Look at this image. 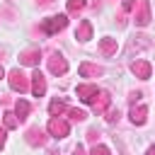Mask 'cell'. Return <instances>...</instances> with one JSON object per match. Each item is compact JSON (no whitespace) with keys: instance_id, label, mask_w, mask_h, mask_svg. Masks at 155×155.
Here are the masks:
<instances>
[{"instance_id":"cell-21","label":"cell","mask_w":155,"mask_h":155,"mask_svg":"<svg viewBox=\"0 0 155 155\" xmlns=\"http://www.w3.org/2000/svg\"><path fill=\"white\" fill-rule=\"evenodd\" d=\"M92 155H109V148H104V145H94V148H92Z\"/></svg>"},{"instance_id":"cell-23","label":"cell","mask_w":155,"mask_h":155,"mask_svg":"<svg viewBox=\"0 0 155 155\" xmlns=\"http://www.w3.org/2000/svg\"><path fill=\"white\" fill-rule=\"evenodd\" d=\"M5 136H7V128H0V148L5 145Z\"/></svg>"},{"instance_id":"cell-7","label":"cell","mask_w":155,"mask_h":155,"mask_svg":"<svg viewBox=\"0 0 155 155\" xmlns=\"http://www.w3.org/2000/svg\"><path fill=\"white\" fill-rule=\"evenodd\" d=\"M29 87H31V92H34L36 97H41V94L46 92V80H44V75H41L39 70L31 73V85H29Z\"/></svg>"},{"instance_id":"cell-18","label":"cell","mask_w":155,"mask_h":155,"mask_svg":"<svg viewBox=\"0 0 155 155\" xmlns=\"http://www.w3.org/2000/svg\"><path fill=\"white\" fill-rule=\"evenodd\" d=\"M15 126H19V119L7 111V114H5V128H15Z\"/></svg>"},{"instance_id":"cell-13","label":"cell","mask_w":155,"mask_h":155,"mask_svg":"<svg viewBox=\"0 0 155 155\" xmlns=\"http://www.w3.org/2000/svg\"><path fill=\"white\" fill-rule=\"evenodd\" d=\"M75 36H78L80 41H87V39L92 36V27H90V22H80V27H78V31H75Z\"/></svg>"},{"instance_id":"cell-27","label":"cell","mask_w":155,"mask_h":155,"mask_svg":"<svg viewBox=\"0 0 155 155\" xmlns=\"http://www.w3.org/2000/svg\"><path fill=\"white\" fill-rule=\"evenodd\" d=\"M0 78H2V68H0Z\"/></svg>"},{"instance_id":"cell-16","label":"cell","mask_w":155,"mask_h":155,"mask_svg":"<svg viewBox=\"0 0 155 155\" xmlns=\"http://www.w3.org/2000/svg\"><path fill=\"white\" fill-rule=\"evenodd\" d=\"M80 73H82V75H99V73H102V68H97V65H90V63H85V65H80Z\"/></svg>"},{"instance_id":"cell-20","label":"cell","mask_w":155,"mask_h":155,"mask_svg":"<svg viewBox=\"0 0 155 155\" xmlns=\"http://www.w3.org/2000/svg\"><path fill=\"white\" fill-rule=\"evenodd\" d=\"M68 116H70L73 121H82V119H85V111H80V109H68Z\"/></svg>"},{"instance_id":"cell-25","label":"cell","mask_w":155,"mask_h":155,"mask_svg":"<svg viewBox=\"0 0 155 155\" xmlns=\"http://www.w3.org/2000/svg\"><path fill=\"white\" fill-rule=\"evenodd\" d=\"M73 155H85V148H82V145H78V148H75V153H73Z\"/></svg>"},{"instance_id":"cell-6","label":"cell","mask_w":155,"mask_h":155,"mask_svg":"<svg viewBox=\"0 0 155 155\" xmlns=\"http://www.w3.org/2000/svg\"><path fill=\"white\" fill-rule=\"evenodd\" d=\"M148 22H150V5H148V0H140L138 2V12H136V24L145 27Z\"/></svg>"},{"instance_id":"cell-5","label":"cell","mask_w":155,"mask_h":155,"mask_svg":"<svg viewBox=\"0 0 155 155\" xmlns=\"http://www.w3.org/2000/svg\"><path fill=\"white\" fill-rule=\"evenodd\" d=\"M97 94H99V90H97L94 85H78V97H80L82 102H87V104H92Z\"/></svg>"},{"instance_id":"cell-12","label":"cell","mask_w":155,"mask_h":155,"mask_svg":"<svg viewBox=\"0 0 155 155\" xmlns=\"http://www.w3.org/2000/svg\"><path fill=\"white\" fill-rule=\"evenodd\" d=\"M145 114H148V109H145L143 104H140V107H133V109H131V121L140 126V124L145 121Z\"/></svg>"},{"instance_id":"cell-17","label":"cell","mask_w":155,"mask_h":155,"mask_svg":"<svg viewBox=\"0 0 155 155\" xmlns=\"http://www.w3.org/2000/svg\"><path fill=\"white\" fill-rule=\"evenodd\" d=\"M48 111H51L53 116H58V114H63V111H68V107H65L63 102H51V107H48Z\"/></svg>"},{"instance_id":"cell-24","label":"cell","mask_w":155,"mask_h":155,"mask_svg":"<svg viewBox=\"0 0 155 155\" xmlns=\"http://www.w3.org/2000/svg\"><path fill=\"white\" fill-rule=\"evenodd\" d=\"M107 119H109V121H116V119H119V111H114V109H111V111H109V116H107Z\"/></svg>"},{"instance_id":"cell-26","label":"cell","mask_w":155,"mask_h":155,"mask_svg":"<svg viewBox=\"0 0 155 155\" xmlns=\"http://www.w3.org/2000/svg\"><path fill=\"white\" fill-rule=\"evenodd\" d=\"M148 155H155V148H150V150H148Z\"/></svg>"},{"instance_id":"cell-15","label":"cell","mask_w":155,"mask_h":155,"mask_svg":"<svg viewBox=\"0 0 155 155\" xmlns=\"http://www.w3.org/2000/svg\"><path fill=\"white\" fill-rule=\"evenodd\" d=\"M27 114H29V104H27L24 99H19V102H17V119H19V121H24V119H27Z\"/></svg>"},{"instance_id":"cell-11","label":"cell","mask_w":155,"mask_h":155,"mask_svg":"<svg viewBox=\"0 0 155 155\" xmlns=\"http://www.w3.org/2000/svg\"><path fill=\"white\" fill-rule=\"evenodd\" d=\"M109 102H111V99H109V94H107V92H99V94L94 97L92 107H94V111H104V109L109 107Z\"/></svg>"},{"instance_id":"cell-22","label":"cell","mask_w":155,"mask_h":155,"mask_svg":"<svg viewBox=\"0 0 155 155\" xmlns=\"http://www.w3.org/2000/svg\"><path fill=\"white\" fill-rule=\"evenodd\" d=\"M133 5H136V0H124V10H126V12L133 10Z\"/></svg>"},{"instance_id":"cell-19","label":"cell","mask_w":155,"mask_h":155,"mask_svg":"<svg viewBox=\"0 0 155 155\" xmlns=\"http://www.w3.org/2000/svg\"><path fill=\"white\" fill-rule=\"evenodd\" d=\"M85 7V0H68V12H80Z\"/></svg>"},{"instance_id":"cell-9","label":"cell","mask_w":155,"mask_h":155,"mask_svg":"<svg viewBox=\"0 0 155 155\" xmlns=\"http://www.w3.org/2000/svg\"><path fill=\"white\" fill-rule=\"evenodd\" d=\"M131 70H133L138 78H143V80L150 78V63H148V61H136V63L131 65Z\"/></svg>"},{"instance_id":"cell-2","label":"cell","mask_w":155,"mask_h":155,"mask_svg":"<svg viewBox=\"0 0 155 155\" xmlns=\"http://www.w3.org/2000/svg\"><path fill=\"white\" fill-rule=\"evenodd\" d=\"M65 24H68V17H65V15H58V17L44 19V22H41V29H44L46 34H56V31H61Z\"/></svg>"},{"instance_id":"cell-10","label":"cell","mask_w":155,"mask_h":155,"mask_svg":"<svg viewBox=\"0 0 155 155\" xmlns=\"http://www.w3.org/2000/svg\"><path fill=\"white\" fill-rule=\"evenodd\" d=\"M27 140H29L31 145H44L46 138H44V131H41V128H29V131H27Z\"/></svg>"},{"instance_id":"cell-1","label":"cell","mask_w":155,"mask_h":155,"mask_svg":"<svg viewBox=\"0 0 155 155\" xmlns=\"http://www.w3.org/2000/svg\"><path fill=\"white\" fill-rule=\"evenodd\" d=\"M68 131H70V124L63 121L61 116H53V119L48 121V133H51L53 138H65Z\"/></svg>"},{"instance_id":"cell-3","label":"cell","mask_w":155,"mask_h":155,"mask_svg":"<svg viewBox=\"0 0 155 155\" xmlns=\"http://www.w3.org/2000/svg\"><path fill=\"white\" fill-rule=\"evenodd\" d=\"M10 87L17 90V92H27V90H29L27 75H24L22 70H12V73H10Z\"/></svg>"},{"instance_id":"cell-14","label":"cell","mask_w":155,"mask_h":155,"mask_svg":"<svg viewBox=\"0 0 155 155\" xmlns=\"http://www.w3.org/2000/svg\"><path fill=\"white\" fill-rule=\"evenodd\" d=\"M114 51H116V39H102V53L111 56Z\"/></svg>"},{"instance_id":"cell-4","label":"cell","mask_w":155,"mask_h":155,"mask_svg":"<svg viewBox=\"0 0 155 155\" xmlns=\"http://www.w3.org/2000/svg\"><path fill=\"white\" fill-rule=\"evenodd\" d=\"M48 70H51L53 75H63V73L68 70V63H65V58H63V56H58V53H53V56L48 58Z\"/></svg>"},{"instance_id":"cell-8","label":"cell","mask_w":155,"mask_h":155,"mask_svg":"<svg viewBox=\"0 0 155 155\" xmlns=\"http://www.w3.org/2000/svg\"><path fill=\"white\" fill-rule=\"evenodd\" d=\"M39 58H41V51H39V48H31V51H24V53L19 56V61H22L24 65H36V63H39Z\"/></svg>"}]
</instances>
